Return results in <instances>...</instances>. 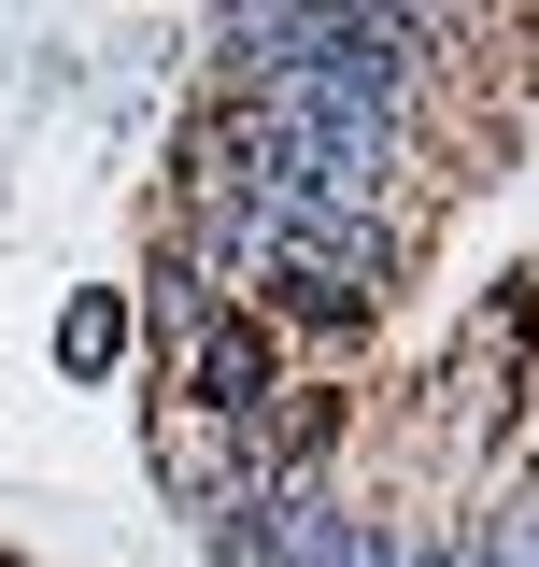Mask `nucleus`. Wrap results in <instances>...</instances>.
<instances>
[{"instance_id":"20e7f679","label":"nucleus","mask_w":539,"mask_h":567,"mask_svg":"<svg viewBox=\"0 0 539 567\" xmlns=\"http://www.w3.org/2000/svg\"><path fill=\"white\" fill-rule=\"evenodd\" d=\"M142 468H156V483H171V511L200 525L213 496H242V440H227L213 412H171V398H142Z\"/></svg>"},{"instance_id":"39448f33","label":"nucleus","mask_w":539,"mask_h":567,"mask_svg":"<svg viewBox=\"0 0 539 567\" xmlns=\"http://www.w3.org/2000/svg\"><path fill=\"white\" fill-rule=\"evenodd\" d=\"M129 284H71V312H58V369L71 383H114V369H129Z\"/></svg>"},{"instance_id":"423d86ee","label":"nucleus","mask_w":539,"mask_h":567,"mask_svg":"<svg viewBox=\"0 0 539 567\" xmlns=\"http://www.w3.org/2000/svg\"><path fill=\"white\" fill-rule=\"evenodd\" d=\"M327 567H426V511H411L398 483H355V511H340V554Z\"/></svg>"},{"instance_id":"f03ea898","label":"nucleus","mask_w":539,"mask_h":567,"mask_svg":"<svg viewBox=\"0 0 539 567\" xmlns=\"http://www.w3.org/2000/svg\"><path fill=\"white\" fill-rule=\"evenodd\" d=\"M298 383V354H284V327L270 312H213L200 341H185V369H171V412H213V425H256L270 398Z\"/></svg>"},{"instance_id":"7ed1b4c3","label":"nucleus","mask_w":539,"mask_h":567,"mask_svg":"<svg viewBox=\"0 0 539 567\" xmlns=\"http://www.w3.org/2000/svg\"><path fill=\"white\" fill-rule=\"evenodd\" d=\"M213 312H227V298H213V270L171 241V227H156V256H142V284H129V327H142V369H156V398H171V369H185V341H200Z\"/></svg>"},{"instance_id":"f257e3e1","label":"nucleus","mask_w":539,"mask_h":567,"mask_svg":"<svg viewBox=\"0 0 539 567\" xmlns=\"http://www.w3.org/2000/svg\"><path fill=\"white\" fill-rule=\"evenodd\" d=\"M340 511H355V468H270V483H242V496L200 511V554L213 567H327Z\"/></svg>"}]
</instances>
